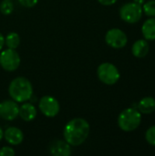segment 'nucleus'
<instances>
[{"label":"nucleus","mask_w":155,"mask_h":156,"mask_svg":"<svg viewBox=\"0 0 155 156\" xmlns=\"http://www.w3.org/2000/svg\"><path fill=\"white\" fill-rule=\"evenodd\" d=\"M90 134V123L83 118H74L70 120L64 127V140L70 146H79L82 144Z\"/></svg>","instance_id":"f257e3e1"},{"label":"nucleus","mask_w":155,"mask_h":156,"mask_svg":"<svg viewBox=\"0 0 155 156\" xmlns=\"http://www.w3.org/2000/svg\"><path fill=\"white\" fill-rule=\"evenodd\" d=\"M8 93L13 101L25 102L33 96V87L29 80L25 77L15 78L9 84Z\"/></svg>","instance_id":"f03ea898"},{"label":"nucleus","mask_w":155,"mask_h":156,"mask_svg":"<svg viewBox=\"0 0 155 156\" xmlns=\"http://www.w3.org/2000/svg\"><path fill=\"white\" fill-rule=\"evenodd\" d=\"M142 122V113L136 108H127L123 110L118 117V125L124 132L136 130Z\"/></svg>","instance_id":"7ed1b4c3"},{"label":"nucleus","mask_w":155,"mask_h":156,"mask_svg":"<svg viewBox=\"0 0 155 156\" xmlns=\"http://www.w3.org/2000/svg\"><path fill=\"white\" fill-rule=\"evenodd\" d=\"M97 76L102 83L106 85H114L120 80L121 74L114 64L104 62L98 67Z\"/></svg>","instance_id":"20e7f679"},{"label":"nucleus","mask_w":155,"mask_h":156,"mask_svg":"<svg viewBox=\"0 0 155 156\" xmlns=\"http://www.w3.org/2000/svg\"><path fill=\"white\" fill-rule=\"evenodd\" d=\"M143 7L142 5L136 4L135 2H129L124 4L120 8L121 18L129 24H134L141 20L143 16Z\"/></svg>","instance_id":"39448f33"},{"label":"nucleus","mask_w":155,"mask_h":156,"mask_svg":"<svg viewBox=\"0 0 155 156\" xmlns=\"http://www.w3.org/2000/svg\"><path fill=\"white\" fill-rule=\"evenodd\" d=\"M20 65V56L16 49L8 48L0 53V66L5 71H15Z\"/></svg>","instance_id":"423d86ee"},{"label":"nucleus","mask_w":155,"mask_h":156,"mask_svg":"<svg viewBox=\"0 0 155 156\" xmlns=\"http://www.w3.org/2000/svg\"><path fill=\"white\" fill-rule=\"evenodd\" d=\"M39 111L43 115L48 118H53L57 116L60 110V105L58 101L53 96H43L38 101Z\"/></svg>","instance_id":"0eeeda50"},{"label":"nucleus","mask_w":155,"mask_h":156,"mask_svg":"<svg viewBox=\"0 0 155 156\" xmlns=\"http://www.w3.org/2000/svg\"><path fill=\"white\" fill-rule=\"evenodd\" d=\"M106 43L112 48H122L127 45L128 37L125 32L120 28H111L105 35Z\"/></svg>","instance_id":"6e6552de"},{"label":"nucleus","mask_w":155,"mask_h":156,"mask_svg":"<svg viewBox=\"0 0 155 156\" xmlns=\"http://www.w3.org/2000/svg\"><path fill=\"white\" fill-rule=\"evenodd\" d=\"M19 106L15 101H4L0 102V117L5 121H13L18 116Z\"/></svg>","instance_id":"1a4fd4ad"},{"label":"nucleus","mask_w":155,"mask_h":156,"mask_svg":"<svg viewBox=\"0 0 155 156\" xmlns=\"http://www.w3.org/2000/svg\"><path fill=\"white\" fill-rule=\"evenodd\" d=\"M49 152L54 156H69L71 154V147L65 140H57L50 144Z\"/></svg>","instance_id":"9d476101"},{"label":"nucleus","mask_w":155,"mask_h":156,"mask_svg":"<svg viewBox=\"0 0 155 156\" xmlns=\"http://www.w3.org/2000/svg\"><path fill=\"white\" fill-rule=\"evenodd\" d=\"M4 137L9 144L18 145L24 140V133L17 127H9L5 131Z\"/></svg>","instance_id":"9b49d317"},{"label":"nucleus","mask_w":155,"mask_h":156,"mask_svg":"<svg viewBox=\"0 0 155 156\" xmlns=\"http://www.w3.org/2000/svg\"><path fill=\"white\" fill-rule=\"evenodd\" d=\"M37 114V108L31 103H24L19 107L18 116L25 122H32Z\"/></svg>","instance_id":"f8f14e48"},{"label":"nucleus","mask_w":155,"mask_h":156,"mask_svg":"<svg viewBox=\"0 0 155 156\" xmlns=\"http://www.w3.org/2000/svg\"><path fill=\"white\" fill-rule=\"evenodd\" d=\"M150 50L148 40L146 39H139L135 41L132 47V53L135 58H144Z\"/></svg>","instance_id":"ddd939ff"},{"label":"nucleus","mask_w":155,"mask_h":156,"mask_svg":"<svg viewBox=\"0 0 155 156\" xmlns=\"http://www.w3.org/2000/svg\"><path fill=\"white\" fill-rule=\"evenodd\" d=\"M137 110L142 114H151L155 111V99L153 97H144L137 104Z\"/></svg>","instance_id":"4468645a"},{"label":"nucleus","mask_w":155,"mask_h":156,"mask_svg":"<svg viewBox=\"0 0 155 156\" xmlns=\"http://www.w3.org/2000/svg\"><path fill=\"white\" fill-rule=\"evenodd\" d=\"M142 33L144 39L149 41L155 40V16L146 19L142 27Z\"/></svg>","instance_id":"2eb2a0df"},{"label":"nucleus","mask_w":155,"mask_h":156,"mask_svg":"<svg viewBox=\"0 0 155 156\" xmlns=\"http://www.w3.org/2000/svg\"><path fill=\"white\" fill-rule=\"evenodd\" d=\"M5 44L8 48L16 49L20 44V37L16 32H10L5 37Z\"/></svg>","instance_id":"dca6fc26"},{"label":"nucleus","mask_w":155,"mask_h":156,"mask_svg":"<svg viewBox=\"0 0 155 156\" xmlns=\"http://www.w3.org/2000/svg\"><path fill=\"white\" fill-rule=\"evenodd\" d=\"M143 12L149 17L155 16V0H149L147 2H144V4L142 5Z\"/></svg>","instance_id":"f3484780"},{"label":"nucleus","mask_w":155,"mask_h":156,"mask_svg":"<svg viewBox=\"0 0 155 156\" xmlns=\"http://www.w3.org/2000/svg\"><path fill=\"white\" fill-rule=\"evenodd\" d=\"M14 10V4L11 0H3L0 4V12L3 15H10Z\"/></svg>","instance_id":"a211bd4d"},{"label":"nucleus","mask_w":155,"mask_h":156,"mask_svg":"<svg viewBox=\"0 0 155 156\" xmlns=\"http://www.w3.org/2000/svg\"><path fill=\"white\" fill-rule=\"evenodd\" d=\"M145 139L149 144L155 146V125L147 129L145 133Z\"/></svg>","instance_id":"6ab92c4d"},{"label":"nucleus","mask_w":155,"mask_h":156,"mask_svg":"<svg viewBox=\"0 0 155 156\" xmlns=\"http://www.w3.org/2000/svg\"><path fill=\"white\" fill-rule=\"evenodd\" d=\"M15 154V151L12 147L4 146L0 150V156H12Z\"/></svg>","instance_id":"aec40b11"},{"label":"nucleus","mask_w":155,"mask_h":156,"mask_svg":"<svg viewBox=\"0 0 155 156\" xmlns=\"http://www.w3.org/2000/svg\"><path fill=\"white\" fill-rule=\"evenodd\" d=\"M18 2L25 7H33L37 4L38 0H18Z\"/></svg>","instance_id":"412c9836"},{"label":"nucleus","mask_w":155,"mask_h":156,"mask_svg":"<svg viewBox=\"0 0 155 156\" xmlns=\"http://www.w3.org/2000/svg\"><path fill=\"white\" fill-rule=\"evenodd\" d=\"M118 0H98V2L103 5H114Z\"/></svg>","instance_id":"4be33fe9"},{"label":"nucleus","mask_w":155,"mask_h":156,"mask_svg":"<svg viewBox=\"0 0 155 156\" xmlns=\"http://www.w3.org/2000/svg\"><path fill=\"white\" fill-rule=\"evenodd\" d=\"M4 45H5V37H4V36L0 33V50L3 48Z\"/></svg>","instance_id":"5701e85b"},{"label":"nucleus","mask_w":155,"mask_h":156,"mask_svg":"<svg viewBox=\"0 0 155 156\" xmlns=\"http://www.w3.org/2000/svg\"><path fill=\"white\" fill-rule=\"evenodd\" d=\"M133 2H135L136 4L140 5H143L145 2V0H133Z\"/></svg>","instance_id":"b1692460"},{"label":"nucleus","mask_w":155,"mask_h":156,"mask_svg":"<svg viewBox=\"0 0 155 156\" xmlns=\"http://www.w3.org/2000/svg\"><path fill=\"white\" fill-rule=\"evenodd\" d=\"M4 137V132H3V130H2V128L0 127V141L2 140V138Z\"/></svg>","instance_id":"393cba45"}]
</instances>
